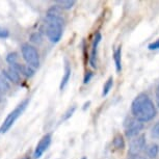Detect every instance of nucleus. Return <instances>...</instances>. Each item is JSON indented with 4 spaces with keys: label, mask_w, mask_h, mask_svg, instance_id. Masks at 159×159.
I'll return each mask as SVG.
<instances>
[{
    "label": "nucleus",
    "mask_w": 159,
    "mask_h": 159,
    "mask_svg": "<svg viewBox=\"0 0 159 159\" xmlns=\"http://www.w3.org/2000/svg\"><path fill=\"white\" fill-rule=\"evenodd\" d=\"M70 78H71V68H70V66H69L68 62H66L65 74H64V76H62V78H61V85H59V89H61V91L65 89V88L67 86L69 81H70Z\"/></svg>",
    "instance_id": "f8f14e48"
},
{
    "label": "nucleus",
    "mask_w": 159,
    "mask_h": 159,
    "mask_svg": "<svg viewBox=\"0 0 159 159\" xmlns=\"http://www.w3.org/2000/svg\"><path fill=\"white\" fill-rule=\"evenodd\" d=\"M93 76H94V74H93V72L91 71H88L84 76V79H83V83L84 84H86V83H89V81H91V79L93 78Z\"/></svg>",
    "instance_id": "5701e85b"
},
{
    "label": "nucleus",
    "mask_w": 159,
    "mask_h": 159,
    "mask_svg": "<svg viewBox=\"0 0 159 159\" xmlns=\"http://www.w3.org/2000/svg\"><path fill=\"white\" fill-rule=\"evenodd\" d=\"M23 159H29V157H25V158H23Z\"/></svg>",
    "instance_id": "c85d7f7f"
},
{
    "label": "nucleus",
    "mask_w": 159,
    "mask_h": 159,
    "mask_svg": "<svg viewBox=\"0 0 159 159\" xmlns=\"http://www.w3.org/2000/svg\"><path fill=\"white\" fill-rule=\"evenodd\" d=\"M125 135L131 139V137L139 136V132L143 129V123L136 121L135 119H128L125 122Z\"/></svg>",
    "instance_id": "39448f33"
},
{
    "label": "nucleus",
    "mask_w": 159,
    "mask_h": 159,
    "mask_svg": "<svg viewBox=\"0 0 159 159\" xmlns=\"http://www.w3.org/2000/svg\"><path fill=\"white\" fill-rule=\"evenodd\" d=\"M112 145L116 149L118 150H123L125 148V139L123 135L121 134H116L115 136V139H112Z\"/></svg>",
    "instance_id": "2eb2a0df"
},
{
    "label": "nucleus",
    "mask_w": 159,
    "mask_h": 159,
    "mask_svg": "<svg viewBox=\"0 0 159 159\" xmlns=\"http://www.w3.org/2000/svg\"><path fill=\"white\" fill-rule=\"evenodd\" d=\"M146 148V135L145 134H140L134 139L130 143L129 146V155L133 156V155H139L140 154V152L143 151Z\"/></svg>",
    "instance_id": "423d86ee"
},
{
    "label": "nucleus",
    "mask_w": 159,
    "mask_h": 159,
    "mask_svg": "<svg viewBox=\"0 0 159 159\" xmlns=\"http://www.w3.org/2000/svg\"><path fill=\"white\" fill-rule=\"evenodd\" d=\"M30 41L32 43H35V44H41L42 41H43V38H42V35L40 32H35V34H31L30 37Z\"/></svg>",
    "instance_id": "6ab92c4d"
},
{
    "label": "nucleus",
    "mask_w": 159,
    "mask_h": 159,
    "mask_svg": "<svg viewBox=\"0 0 159 159\" xmlns=\"http://www.w3.org/2000/svg\"><path fill=\"white\" fill-rule=\"evenodd\" d=\"M75 110H76V106L70 107V108H69L67 111H66V113H65V116H64V118H62V120H64V121H67V120H69L72 116L74 115Z\"/></svg>",
    "instance_id": "aec40b11"
},
{
    "label": "nucleus",
    "mask_w": 159,
    "mask_h": 159,
    "mask_svg": "<svg viewBox=\"0 0 159 159\" xmlns=\"http://www.w3.org/2000/svg\"><path fill=\"white\" fill-rule=\"evenodd\" d=\"M81 159H88V158H86V157H82Z\"/></svg>",
    "instance_id": "cd10ccee"
},
{
    "label": "nucleus",
    "mask_w": 159,
    "mask_h": 159,
    "mask_svg": "<svg viewBox=\"0 0 159 159\" xmlns=\"http://www.w3.org/2000/svg\"><path fill=\"white\" fill-rule=\"evenodd\" d=\"M11 68L14 69L15 71H17L18 73L23 74L25 77H32L34 75V70L29 66H25V65H20V64H14L11 66Z\"/></svg>",
    "instance_id": "1a4fd4ad"
},
{
    "label": "nucleus",
    "mask_w": 159,
    "mask_h": 159,
    "mask_svg": "<svg viewBox=\"0 0 159 159\" xmlns=\"http://www.w3.org/2000/svg\"><path fill=\"white\" fill-rule=\"evenodd\" d=\"M145 151L149 158H156L159 153V147L157 143H150L149 146H147L145 148Z\"/></svg>",
    "instance_id": "ddd939ff"
},
{
    "label": "nucleus",
    "mask_w": 159,
    "mask_h": 159,
    "mask_svg": "<svg viewBox=\"0 0 159 159\" xmlns=\"http://www.w3.org/2000/svg\"><path fill=\"white\" fill-rule=\"evenodd\" d=\"M131 112L134 119L140 123L149 122L157 115L154 103L145 93L137 95L131 103Z\"/></svg>",
    "instance_id": "f257e3e1"
},
{
    "label": "nucleus",
    "mask_w": 159,
    "mask_h": 159,
    "mask_svg": "<svg viewBox=\"0 0 159 159\" xmlns=\"http://www.w3.org/2000/svg\"><path fill=\"white\" fill-rule=\"evenodd\" d=\"M151 136H152V139H159V121L156 122V124L152 127Z\"/></svg>",
    "instance_id": "f3484780"
},
{
    "label": "nucleus",
    "mask_w": 159,
    "mask_h": 159,
    "mask_svg": "<svg viewBox=\"0 0 159 159\" xmlns=\"http://www.w3.org/2000/svg\"><path fill=\"white\" fill-rule=\"evenodd\" d=\"M17 59H18V54L16 52H13V53H10L7 56V61L8 64H11L13 66L14 64H17Z\"/></svg>",
    "instance_id": "a211bd4d"
},
{
    "label": "nucleus",
    "mask_w": 159,
    "mask_h": 159,
    "mask_svg": "<svg viewBox=\"0 0 159 159\" xmlns=\"http://www.w3.org/2000/svg\"><path fill=\"white\" fill-rule=\"evenodd\" d=\"M149 50H159V39H157L155 42H153V43L149 44Z\"/></svg>",
    "instance_id": "4be33fe9"
},
{
    "label": "nucleus",
    "mask_w": 159,
    "mask_h": 159,
    "mask_svg": "<svg viewBox=\"0 0 159 159\" xmlns=\"http://www.w3.org/2000/svg\"><path fill=\"white\" fill-rule=\"evenodd\" d=\"M57 7H53L46 15V34L51 43H58L62 35L65 20L57 13Z\"/></svg>",
    "instance_id": "f03ea898"
},
{
    "label": "nucleus",
    "mask_w": 159,
    "mask_h": 159,
    "mask_svg": "<svg viewBox=\"0 0 159 159\" xmlns=\"http://www.w3.org/2000/svg\"><path fill=\"white\" fill-rule=\"evenodd\" d=\"M51 140H52V135H51L50 133H48L42 137V139L39 142L37 148L34 150V159H39L42 157V155H43L44 153L46 152V150L49 148Z\"/></svg>",
    "instance_id": "0eeeda50"
},
{
    "label": "nucleus",
    "mask_w": 159,
    "mask_h": 159,
    "mask_svg": "<svg viewBox=\"0 0 159 159\" xmlns=\"http://www.w3.org/2000/svg\"><path fill=\"white\" fill-rule=\"evenodd\" d=\"M102 40V35L100 32H97L95 35L94 42H93L92 46V52H91V57H89V65L92 66V68L96 69L97 68V54H98V46L100 44Z\"/></svg>",
    "instance_id": "6e6552de"
},
{
    "label": "nucleus",
    "mask_w": 159,
    "mask_h": 159,
    "mask_svg": "<svg viewBox=\"0 0 159 159\" xmlns=\"http://www.w3.org/2000/svg\"><path fill=\"white\" fill-rule=\"evenodd\" d=\"M155 100H156V104L159 107V84L156 88V92H155Z\"/></svg>",
    "instance_id": "393cba45"
},
{
    "label": "nucleus",
    "mask_w": 159,
    "mask_h": 159,
    "mask_svg": "<svg viewBox=\"0 0 159 159\" xmlns=\"http://www.w3.org/2000/svg\"><path fill=\"white\" fill-rule=\"evenodd\" d=\"M113 61H115L116 72H121L122 71V47L121 46L116 48L115 52H113Z\"/></svg>",
    "instance_id": "9b49d317"
},
{
    "label": "nucleus",
    "mask_w": 159,
    "mask_h": 159,
    "mask_svg": "<svg viewBox=\"0 0 159 159\" xmlns=\"http://www.w3.org/2000/svg\"><path fill=\"white\" fill-rule=\"evenodd\" d=\"M22 56L24 61L27 62V65L31 68H39L40 66V56H39L38 50L34 46L29 44H24L22 48Z\"/></svg>",
    "instance_id": "20e7f679"
},
{
    "label": "nucleus",
    "mask_w": 159,
    "mask_h": 159,
    "mask_svg": "<svg viewBox=\"0 0 159 159\" xmlns=\"http://www.w3.org/2000/svg\"><path fill=\"white\" fill-rule=\"evenodd\" d=\"M2 73H3V75L10 80V81H13L14 83H18L20 81L19 73H18L17 71H15L13 68H10V69H7V70H3Z\"/></svg>",
    "instance_id": "9d476101"
},
{
    "label": "nucleus",
    "mask_w": 159,
    "mask_h": 159,
    "mask_svg": "<svg viewBox=\"0 0 159 159\" xmlns=\"http://www.w3.org/2000/svg\"><path fill=\"white\" fill-rule=\"evenodd\" d=\"M28 103H29V99L24 100L22 103L18 105L16 108H15L13 111H11L10 115L7 116V119L4 120V122L2 123L1 126H0V134H4V133H7L8 130H10V129L11 128V126L15 124V122L19 119V116L22 115L24 110L26 109Z\"/></svg>",
    "instance_id": "7ed1b4c3"
},
{
    "label": "nucleus",
    "mask_w": 159,
    "mask_h": 159,
    "mask_svg": "<svg viewBox=\"0 0 159 159\" xmlns=\"http://www.w3.org/2000/svg\"><path fill=\"white\" fill-rule=\"evenodd\" d=\"M10 89V84L7 83V81L5 79H3L2 77H0V89L1 91H7V89Z\"/></svg>",
    "instance_id": "412c9836"
},
{
    "label": "nucleus",
    "mask_w": 159,
    "mask_h": 159,
    "mask_svg": "<svg viewBox=\"0 0 159 159\" xmlns=\"http://www.w3.org/2000/svg\"><path fill=\"white\" fill-rule=\"evenodd\" d=\"M130 159H147L145 156H142L140 154L139 155H133V156H130Z\"/></svg>",
    "instance_id": "a878e982"
},
{
    "label": "nucleus",
    "mask_w": 159,
    "mask_h": 159,
    "mask_svg": "<svg viewBox=\"0 0 159 159\" xmlns=\"http://www.w3.org/2000/svg\"><path fill=\"white\" fill-rule=\"evenodd\" d=\"M112 85H113V78L109 77L108 79H107V81L104 83L103 91H102V96H103V97L109 94V92L111 91V89H112Z\"/></svg>",
    "instance_id": "dca6fc26"
},
{
    "label": "nucleus",
    "mask_w": 159,
    "mask_h": 159,
    "mask_svg": "<svg viewBox=\"0 0 159 159\" xmlns=\"http://www.w3.org/2000/svg\"><path fill=\"white\" fill-rule=\"evenodd\" d=\"M10 35L7 29H5L3 27H0V39H7Z\"/></svg>",
    "instance_id": "b1692460"
},
{
    "label": "nucleus",
    "mask_w": 159,
    "mask_h": 159,
    "mask_svg": "<svg viewBox=\"0 0 159 159\" xmlns=\"http://www.w3.org/2000/svg\"><path fill=\"white\" fill-rule=\"evenodd\" d=\"M89 104H91V102H89V101L88 102V103H85V104H84V106H83V110H85L86 108H89Z\"/></svg>",
    "instance_id": "bb28decb"
},
{
    "label": "nucleus",
    "mask_w": 159,
    "mask_h": 159,
    "mask_svg": "<svg viewBox=\"0 0 159 159\" xmlns=\"http://www.w3.org/2000/svg\"><path fill=\"white\" fill-rule=\"evenodd\" d=\"M76 3L75 0H58L56 1V7L61 10H70L74 7V4Z\"/></svg>",
    "instance_id": "4468645a"
}]
</instances>
